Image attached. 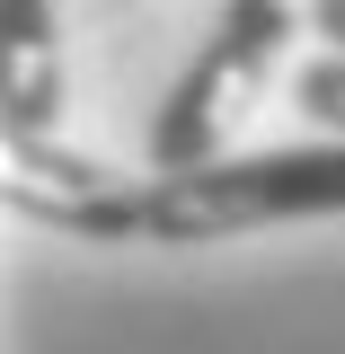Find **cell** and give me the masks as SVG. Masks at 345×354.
Segmentation results:
<instances>
[{"label":"cell","instance_id":"obj_6","mask_svg":"<svg viewBox=\"0 0 345 354\" xmlns=\"http://www.w3.org/2000/svg\"><path fill=\"white\" fill-rule=\"evenodd\" d=\"M301 18H310V36H328V44L345 53V0H310Z\"/></svg>","mask_w":345,"mask_h":354},{"label":"cell","instance_id":"obj_5","mask_svg":"<svg viewBox=\"0 0 345 354\" xmlns=\"http://www.w3.org/2000/svg\"><path fill=\"white\" fill-rule=\"evenodd\" d=\"M292 97H301L328 133H345V53H337V44L310 53V62H292Z\"/></svg>","mask_w":345,"mask_h":354},{"label":"cell","instance_id":"obj_3","mask_svg":"<svg viewBox=\"0 0 345 354\" xmlns=\"http://www.w3.org/2000/svg\"><path fill=\"white\" fill-rule=\"evenodd\" d=\"M0 204L62 239H88V248L142 239V177H115L88 151H62L53 133L0 124Z\"/></svg>","mask_w":345,"mask_h":354},{"label":"cell","instance_id":"obj_1","mask_svg":"<svg viewBox=\"0 0 345 354\" xmlns=\"http://www.w3.org/2000/svg\"><path fill=\"white\" fill-rule=\"evenodd\" d=\"M319 213H345V133L301 142V151H239V160L221 151V160H195L142 186L151 248H213V239H248V230Z\"/></svg>","mask_w":345,"mask_h":354},{"label":"cell","instance_id":"obj_2","mask_svg":"<svg viewBox=\"0 0 345 354\" xmlns=\"http://www.w3.org/2000/svg\"><path fill=\"white\" fill-rule=\"evenodd\" d=\"M310 0H221L213 36L204 53L177 71L169 106L151 115V169H195V160H221L230 151V133L257 115V97L283 80V62H292V36H301Z\"/></svg>","mask_w":345,"mask_h":354},{"label":"cell","instance_id":"obj_4","mask_svg":"<svg viewBox=\"0 0 345 354\" xmlns=\"http://www.w3.org/2000/svg\"><path fill=\"white\" fill-rule=\"evenodd\" d=\"M71 106L62 62V0H0V124L53 133Z\"/></svg>","mask_w":345,"mask_h":354}]
</instances>
